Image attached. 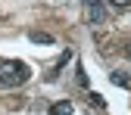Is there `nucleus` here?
Instances as JSON below:
<instances>
[{"mask_svg":"<svg viewBox=\"0 0 131 115\" xmlns=\"http://www.w3.org/2000/svg\"><path fill=\"white\" fill-rule=\"evenodd\" d=\"M31 78V69L22 59H0V84L3 87H22Z\"/></svg>","mask_w":131,"mask_h":115,"instance_id":"f257e3e1","label":"nucleus"},{"mask_svg":"<svg viewBox=\"0 0 131 115\" xmlns=\"http://www.w3.org/2000/svg\"><path fill=\"white\" fill-rule=\"evenodd\" d=\"M84 6H88V19L94 25L103 22V0H84Z\"/></svg>","mask_w":131,"mask_h":115,"instance_id":"f03ea898","label":"nucleus"},{"mask_svg":"<svg viewBox=\"0 0 131 115\" xmlns=\"http://www.w3.org/2000/svg\"><path fill=\"white\" fill-rule=\"evenodd\" d=\"M50 115H72V103H69V100L53 103V106H50Z\"/></svg>","mask_w":131,"mask_h":115,"instance_id":"7ed1b4c3","label":"nucleus"},{"mask_svg":"<svg viewBox=\"0 0 131 115\" xmlns=\"http://www.w3.org/2000/svg\"><path fill=\"white\" fill-rule=\"evenodd\" d=\"M28 37H31V41H35V44H50V41H53L50 34H44V31H31V34H28Z\"/></svg>","mask_w":131,"mask_h":115,"instance_id":"20e7f679","label":"nucleus"},{"mask_svg":"<svg viewBox=\"0 0 131 115\" xmlns=\"http://www.w3.org/2000/svg\"><path fill=\"white\" fill-rule=\"evenodd\" d=\"M112 84H119V87H128V78H125V72H112Z\"/></svg>","mask_w":131,"mask_h":115,"instance_id":"39448f33","label":"nucleus"},{"mask_svg":"<svg viewBox=\"0 0 131 115\" xmlns=\"http://www.w3.org/2000/svg\"><path fill=\"white\" fill-rule=\"evenodd\" d=\"M91 103H94L97 109H103V96H100V93H91Z\"/></svg>","mask_w":131,"mask_h":115,"instance_id":"423d86ee","label":"nucleus"},{"mask_svg":"<svg viewBox=\"0 0 131 115\" xmlns=\"http://www.w3.org/2000/svg\"><path fill=\"white\" fill-rule=\"evenodd\" d=\"M112 6H131V0H109Z\"/></svg>","mask_w":131,"mask_h":115,"instance_id":"0eeeda50","label":"nucleus"},{"mask_svg":"<svg viewBox=\"0 0 131 115\" xmlns=\"http://www.w3.org/2000/svg\"><path fill=\"white\" fill-rule=\"evenodd\" d=\"M128 56H131V44H128Z\"/></svg>","mask_w":131,"mask_h":115,"instance_id":"6e6552de","label":"nucleus"}]
</instances>
